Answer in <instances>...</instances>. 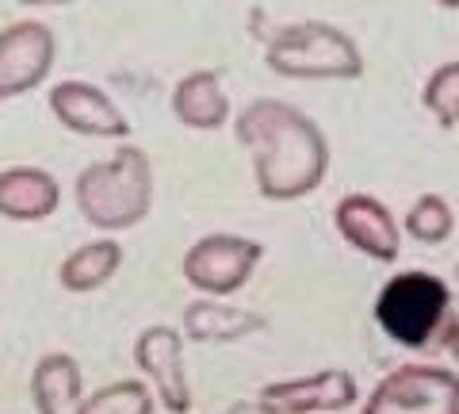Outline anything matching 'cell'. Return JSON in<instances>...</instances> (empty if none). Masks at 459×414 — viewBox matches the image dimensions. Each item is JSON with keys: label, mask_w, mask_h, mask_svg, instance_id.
Wrapping results in <instances>:
<instances>
[{"label": "cell", "mask_w": 459, "mask_h": 414, "mask_svg": "<svg viewBox=\"0 0 459 414\" xmlns=\"http://www.w3.org/2000/svg\"><path fill=\"white\" fill-rule=\"evenodd\" d=\"M238 142L253 154L256 189L264 199L291 204L310 196L329 173V142L318 123L283 100H253L234 116Z\"/></svg>", "instance_id": "1"}, {"label": "cell", "mask_w": 459, "mask_h": 414, "mask_svg": "<svg viewBox=\"0 0 459 414\" xmlns=\"http://www.w3.org/2000/svg\"><path fill=\"white\" fill-rule=\"evenodd\" d=\"M77 207L96 231H131L153 207V165L142 146H119L77 177Z\"/></svg>", "instance_id": "2"}, {"label": "cell", "mask_w": 459, "mask_h": 414, "mask_svg": "<svg viewBox=\"0 0 459 414\" xmlns=\"http://www.w3.org/2000/svg\"><path fill=\"white\" fill-rule=\"evenodd\" d=\"M264 66L291 81H356L364 74V54L341 27L325 20H299L272 31Z\"/></svg>", "instance_id": "3"}, {"label": "cell", "mask_w": 459, "mask_h": 414, "mask_svg": "<svg viewBox=\"0 0 459 414\" xmlns=\"http://www.w3.org/2000/svg\"><path fill=\"white\" fill-rule=\"evenodd\" d=\"M448 307H452L448 284L433 273L413 269V273H398L383 284L376 299V322L398 346L421 349L437 338L444 319H448Z\"/></svg>", "instance_id": "4"}, {"label": "cell", "mask_w": 459, "mask_h": 414, "mask_svg": "<svg viewBox=\"0 0 459 414\" xmlns=\"http://www.w3.org/2000/svg\"><path fill=\"white\" fill-rule=\"evenodd\" d=\"M364 414H459V373L440 365H398L368 395Z\"/></svg>", "instance_id": "5"}, {"label": "cell", "mask_w": 459, "mask_h": 414, "mask_svg": "<svg viewBox=\"0 0 459 414\" xmlns=\"http://www.w3.org/2000/svg\"><path fill=\"white\" fill-rule=\"evenodd\" d=\"M264 257V246L241 234H207L184 253L180 273L195 292H204L211 299H226L241 292L256 273Z\"/></svg>", "instance_id": "6"}, {"label": "cell", "mask_w": 459, "mask_h": 414, "mask_svg": "<svg viewBox=\"0 0 459 414\" xmlns=\"http://www.w3.org/2000/svg\"><path fill=\"white\" fill-rule=\"evenodd\" d=\"M57 58V39L47 23L16 20L0 31V104L39 89Z\"/></svg>", "instance_id": "7"}, {"label": "cell", "mask_w": 459, "mask_h": 414, "mask_svg": "<svg viewBox=\"0 0 459 414\" xmlns=\"http://www.w3.org/2000/svg\"><path fill=\"white\" fill-rule=\"evenodd\" d=\"M134 365L153 383V395L161 399V407L169 414L192 410L188 373H184V334L177 326H165V322L146 326L134 341Z\"/></svg>", "instance_id": "8"}, {"label": "cell", "mask_w": 459, "mask_h": 414, "mask_svg": "<svg viewBox=\"0 0 459 414\" xmlns=\"http://www.w3.org/2000/svg\"><path fill=\"white\" fill-rule=\"evenodd\" d=\"M333 226L337 234L349 242L356 253L371 257L379 265H394L402 253V226L394 219V211L383 199L368 192H349L333 207Z\"/></svg>", "instance_id": "9"}, {"label": "cell", "mask_w": 459, "mask_h": 414, "mask_svg": "<svg viewBox=\"0 0 459 414\" xmlns=\"http://www.w3.org/2000/svg\"><path fill=\"white\" fill-rule=\"evenodd\" d=\"M50 111L62 127H69L74 135H84V138L123 142L131 135V119L123 116V108L89 81H57L50 89Z\"/></svg>", "instance_id": "10"}, {"label": "cell", "mask_w": 459, "mask_h": 414, "mask_svg": "<svg viewBox=\"0 0 459 414\" xmlns=\"http://www.w3.org/2000/svg\"><path fill=\"white\" fill-rule=\"evenodd\" d=\"M261 399L276 414H322V410H349L360 399V388H356V376L349 368H325V373L314 376L264 383Z\"/></svg>", "instance_id": "11"}, {"label": "cell", "mask_w": 459, "mask_h": 414, "mask_svg": "<svg viewBox=\"0 0 459 414\" xmlns=\"http://www.w3.org/2000/svg\"><path fill=\"white\" fill-rule=\"evenodd\" d=\"M62 207V184L35 165L0 169V216L12 223H39Z\"/></svg>", "instance_id": "12"}, {"label": "cell", "mask_w": 459, "mask_h": 414, "mask_svg": "<svg viewBox=\"0 0 459 414\" xmlns=\"http://www.w3.org/2000/svg\"><path fill=\"white\" fill-rule=\"evenodd\" d=\"M172 116L192 131H219L230 119V100L222 89V77L214 69H195L184 74L172 89Z\"/></svg>", "instance_id": "13"}, {"label": "cell", "mask_w": 459, "mask_h": 414, "mask_svg": "<svg viewBox=\"0 0 459 414\" xmlns=\"http://www.w3.org/2000/svg\"><path fill=\"white\" fill-rule=\"evenodd\" d=\"M264 315L246 307H234V304H222V299H195L184 311V338L192 341H238V338H249L256 330H264Z\"/></svg>", "instance_id": "14"}, {"label": "cell", "mask_w": 459, "mask_h": 414, "mask_svg": "<svg viewBox=\"0 0 459 414\" xmlns=\"http://www.w3.org/2000/svg\"><path fill=\"white\" fill-rule=\"evenodd\" d=\"M31 399L39 414H77L84 403L81 365L69 353H47L31 373Z\"/></svg>", "instance_id": "15"}, {"label": "cell", "mask_w": 459, "mask_h": 414, "mask_svg": "<svg viewBox=\"0 0 459 414\" xmlns=\"http://www.w3.org/2000/svg\"><path fill=\"white\" fill-rule=\"evenodd\" d=\"M123 269V246L115 238H92L77 246L74 253L57 269V280H62L65 292H96Z\"/></svg>", "instance_id": "16"}, {"label": "cell", "mask_w": 459, "mask_h": 414, "mask_svg": "<svg viewBox=\"0 0 459 414\" xmlns=\"http://www.w3.org/2000/svg\"><path fill=\"white\" fill-rule=\"evenodd\" d=\"M455 231V211L448 207V199L437 196V192H425L410 204L406 219H402V234H410L413 242L421 246H440L448 242Z\"/></svg>", "instance_id": "17"}, {"label": "cell", "mask_w": 459, "mask_h": 414, "mask_svg": "<svg viewBox=\"0 0 459 414\" xmlns=\"http://www.w3.org/2000/svg\"><path fill=\"white\" fill-rule=\"evenodd\" d=\"M77 414H153V392L142 380H115L84 395Z\"/></svg>", "instance_id": "18"}, {"label": "cell", "mask_w": 459, "mask_h": 414, "mask_svg": "<svg viewBox=\"0 0 459 414\" xmlns=\"http://www.w3.org/2000/svg\"><path fill=\"white\" fill-rule=\"evenodd\" d=\"M421 104L444 131L459 127V62H444L429 74L421 89Z\"/></svg>", "instance_id": "19"}, {"label": "cell", "mask_w": 459, "mask_h": 414, "mask_svg": "<svg viewBox=\"0 0 459 414\" xmlns=\"http://www.w3.org/2000/svg\"><path fill=\"white\" fill-rule=\"evenodd\" d=\"M226 414H276V410H272V407L264 403V399L256 395V399H249V403H234Z\"/></svg>", "instance_id": "20"}, {"label": "cell", "mask_w": 459, "mask_h": 414, "mask_svg": "<svg viewBox=\"0 0 459 414\" xmlns=\"http://www.w3.org/2000/svg\"><path fill=\"white\" fill-rule=\"evenodd\" d=\"M16 4H31V8H57V4H74V0H16Z\"/></svg>", "instance_id": "21"}, {"label": "cell", "mask_w": 459, "mask_h": 414, "mask_svg": "<svg viewBox=\"0 0 459 414\" xmlns=\"http://www.w3.org/2000/svg\"><path fill=\"white\" fill-rule=\"evenodd\" d=\"M437 4H440V8H452V12H455V8H459V0H437Z\"/></svg>", "instance_id": "22"}]
</instances>
